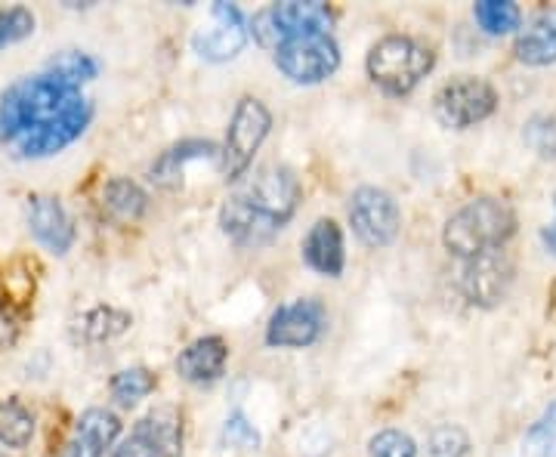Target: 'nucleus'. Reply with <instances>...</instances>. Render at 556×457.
Wrapping results in <instances>:
<instances>
[{"mask_svg":"<svg viewBox=\"0 0 556 457\" xmlns=\"http://www.w3.org/2000/svg\"><path fill=\"white\" fill-rule=\"evenodd\" d=\"M90 118L93 105L78 87L47 72L16 80L0 93V142H10L20 158L56 155L78 140Z\"/></svg>","mask_w":556,"mask_h":457,"instance_id":"f257e3e1","label":"nucleus"},{"mask_svg":"<svg viewBox=\"0 0 556 457\" xmlns=\"http://www.w3.org/2000/svg\"><path fill=\"white\" fill-rule=\"evenodd\" d=\"M517 232V214L507 201L473 199L448 217L442 241L460 259H473L489 251H501Z\"/></svg>","mask_w":556,"mask_h":457,"instance_id":"f03ea898","label":"nucleus"},{"mask_svg":"<svg viewBox=\"0 0 556 457\" xmlns=\"http://www.w3.org/2000/svg\"><path fill=\"white\" fill-rule=\"evenodd\" d=\"M437 65V53L408 35L378 40L368 53V78L390 97H408Z\"/></svg>","mask_w":556,"mask_h":457,"instance_id":"7ed1b4c3","label":"nucleus"},{"mask_svg":"<svg viewBox=\"0 0 556 457\" xmlns=\"http://www.w3.org/2000/svg\"><path fill=\"white\" fill-rule=\"evenodd\" d=\"M269 127H273V115L269 109L254 97H244L232 112L229 120V134L223 142V152H219V167H223V177L239 179L251 161L257 155V149L263 140L269 137Z\"/></svg>","mask_w":556,"mask_h":457,"instance_id":"20e7f679","label":"nucleus"},{"mask_svg":"<svg viewBox=\"0 0 556 457\" xmlns=\"http://www.w3.org/2000/svg\"><path fill=\"white\" fill-rule=\"evenodd\" d=\"M433 109H437V118L442 127L467 130V127H477V124L495 115L497 93L489 80L460 75L439 90Z\"/></svg>","mask_w":556,"mask_h":457,"instance_id":"39448f33","label":"nucleus"},{"mask_svg":"<svg viewBox=\"0 0 556 457\" xmlns=\"http://www.w3.org/2000/svg\"><path fill=\"white\" fill-rule=\"evenodd\" d=\"M276 65L294 84H321L338 72L340 50L331 35L291 38L276 50Z\"/></svg>","mask_w":556,"mask_h":457,"instance_id":"423d86ee","label":"nucleus"},{"mask_svg":"<svg viewBox=\"0 0 556 457\" xmlns=\"http://www.w3.org/2000/svg\"><path fill=\"white\" fill-rule=\"evenodd\" d=\"M350 226L362 244L368 247H387L393 244L402 226L396 199L375 186H362L350 199Z\"/></svg>","mask_w":556,"mask_h":457,"instance_id":"0eeeda50","label":"nucleus"},{"mask_svg":"<svg viewBox=\"0 0 556 457\" xmlns=\"http://www.w3.org/2000/svg\"><path fill=\"white\" fill-rule=\"evenodd\" d=\"M241 199L248 201L257 214L281 226V223H288V219L294 217V211H298L300 182L288 167L269 164V167H260L257 174L248 179Z\"/></svg>","mask_w":556,"mask_h":457,"instance_id":"6e6552de","label":"nucleus"},{"mask_svg":"<svg viewBox=\"0 0 556 457\" xmlns=\"http://www.w3.org/2000/svg\"><path fill=\"white\" fill-rule=\"evenodd\" d=\"M514 276H517L514 259L507 257L504 251H489V254H479V257L464 263L460 291L473 306L492 309V306L507 300L510 288H514Z\"/></svg>","mask_w":556,"mask_h":457,"instance_id":"1a4fd4ad","label":"nucleus"},{"mask_svg":"<svg viewBox=\"0 0 556 457\" xmlns=\"http://www.w3.org/2000/svg\"><path fill=\"white\" fill-rule=\"evenodd\" d=\"M325 331V309L318 300H294L278 306L269 328H266V343L281 346V350H303L313 346Z\"/></svg>","mask_w":556,"mask_h":457,"instance_id":"9d476101","label":"nucleus"},{"mask_svg":"<svg viewBox=\"0 0 556 457\" xmlns=\"http://www.w3.org/2000/svg\"><path fill=\"white\" fill-rule=\"evenodd\" d=\"M244 40H248V31H244V16H241L239 7L236 3H217L211 10V25L201 28L192 40V47L201 60L229 62L239 56Z\"/></svg>","mask_w":556,"mask_h":457,"instance_id":"9b49d317","label":"nucleus"},{"mask_svg":"<svg viewBox=\"0 0 556 457\" xmlns=\"http://www.w3.org/2000/svg\"><path fill=\"white\" fill-rule=\"evenodd\" d=\"M28 232L53 254H68L75 244V226L65 214L60 199L53 195H31L28 199Z\"/></svg>","mask_w":556,"mask_h":457,"instance_id":"f8f14e48","label":"nucleus"},{"mask_svg":"<svg viewBox=\"0 0 556 457\" xmlns=\"http://www.w3.org/2000/svg\"><path fill=\"white\" fill-rule=\"evenodd\" d=\"M269 16L276 25L281 43L291 38H309V35H328L334 13L328 10V3L318 0H288L269 7Z\"/></svg>","mask_w":556,"mask_h":457,"instance_id":"ddd939ff","label":"nucleus"},{"mask_svg":"<svg viewBox=\"0 0 556 457\" xmlns=\"http://www.w3.org/2000/svg\"><path fill=\"white\" fill-rule=\"evenodd\" d=\"M219 226L229 239L241 244V247H260L266 241L276 236L281 226H276L273 219H266L263 214H257L248 201L236 195L223 204L219 211Z\"/></svg>","mask_w":556,"mask_h":457,"instance_id":"4468645a","label":"nucleus"},{"mask_svg":"<svg viewBox=\"0 0 556 457\" xmlns=\"http://www.w3.org/2000/svg\"><path fill=\"white\" fill-rule=\"evenodd\" d=\"M303 259L309 269H316L318 276H328V279H338L343 272V232L334 219H318L316 226L309 229V236L303 241Z\"/></svg>","mask_w":556,"mask_h":457,"instance_id":"2eb2a0df","label":"nucleus"},{"mask_svg":"<svg viewBox=\"0 0 556 457\" xmlns=\"http://www.w3.org/2000/svg\"><path fill=\"white\" fill-rule=\"evenodd\" d=\"M229 346L223 338H201L177 356V375L189 383H214L226 371Z\"/></svg>","mask_w":556,"mask_h":457,"instance_id":"dca6fc26","label":"nucleus"},{"mask_svg":"<svg viewBox=\"0 0 556 457\" xmlns=\"http://www.w3.org/2000/svg\"><path fill=\"white\" fill-rule=\"evenodd\" d=\"M219 145L207 140H186L179 145H170L167 152H161L155 164L149 167V179L161 186V189H177L182 182V170L189 161H201V158H219Z\"/></svg>","mask_w":556,"mask_h":457,"instance_id":"f3484780","label":"nucleus"},{"mask_svg":"<svg viewBox=\"0 0 556 457\" xmlns=\"http://www.w3.org/2000/svg\"><path fill=\"white\" fill-rule=\"evenodd\" d=\"M517 60L526 65L556 62V10H544L529 22L517 38Z\"/></svg>","mask_w":556,"mask_h":457,"instance_id":"a211bd4d","label":"nucleus"},{"mask_svg":"<svg viewBox=\"0 0 556 457\" xmlns=\"http://www.w3.org/2000/svg\"><path fill=\"white\" fill-rule=\"evenodd\" d=\"M139 433L152 439L164 457L182 455V418L174 408H155L137 423Z\"/></svg>","mask_w":556,"mask_h":457,"instance_id":"6ab92c4d","label":"nucleus"},{"mask_svg":"<svg viewBox=\"0 0 556 457\" xmlns=\"http://www.w3.org/2000/svg\"><path fill=\"white\" fill-rule=\"evenodd\" d=\"M121 433V420L118 415H112V411H105V408H90V411H84L75 423V442L80 445H87V448H93V452H109L112 445H115V439Z\"/></svg>","mask_w":556,"mask_h":457,"instance_id":"aec40b11","label":"nucleus"},{"mask_svg":"<svg viewBox=\"0 0 556 457\" xmlns=\"http://www.w3.org/2000/svg\"><path fill=\"white\" fill-rule=\"evenodd\" d=\"M130 325H134V318L115 309V306H93L78 321V334L90 343H105V340L121 338Z\"/></svg>","mask_w":556,"mask_h":457,"instance_id":"412c9836","label":"nucleus"},{"mask_svg":"<svg viewBox=\"0 0 556 457\" xmlns=\"http://www.w3.org/2000/svg\"><path fill=\"white\" fill-rule=\"evenodd\" d=\"M35 436V418L31 411L13 402V398H3L0 402V448H25Z\"/></svg>","mask_w":556,"mask_h":457,"instance_id":"4be33fe9","label":"nucleus"},{"mask_svg":"<svg viewBox=\"0 0 556 457\" xmlns=\"http://www.w3.org/2000/svg\"><path fill=\"white\" fill-rule=\"evenodd\" d=\"M102 204L109 207V214L118 219H139L146 214V192L139 189L134 179H112L102 192Z\"/></svg>","mask_w":556,"mask_h":457,"instance_id":"5701e85b","label":"nucleus"},{"mask_svg":"<svg viewBox=\"0 0 556 457\" xmlns=\"http://www.w3.org/2000/svg\"><path fill=\"white\" fill-rule=\"evenodd\" d=\"M473 20H477V25L485 35L501 38V35L517 31L519 22H522V13H519L517 3H510V0H479L477 7H473Z\"/></svg>","mask_w":556,"mask_h":457,"instance_id":"b1692460","label":"nucleus"},{"mask_svg":"<svg viewBox=\"0 0 556 457\" xmlns=\"http://www.w3.org/2000/svg\"><path fill=\"white\" fill-rule=\"evenodd\" d=\"M47 75H53L62 84L80 90V84H87V80H93L100 75V62L93 60L90 53H80V50H62V53H56L53 60L47 62Z\"/></svg>","mask_w":556,"mask_h":457,"instance_id":"393cba45","label":"nucleus"},{"mask_svg":"<svg viewBox=\"0 0 556 457\" xmlns=\"http://www.w3.org/2000/svg\"><path fill=\"white\" fill-rule=\"evenodd\" d=\"M155 383H159V378L149 368H127V371H118L112 378V398L121 408H134L139 398H146L155 390Z\"/></svg>","mask_w":556,"mask_h":457,"instance_id":"a878e982","label":"nucleus"},{"mask_svg":"<svg viewBox=\"0 0 556 457\" xmlns=\"http://www.w3.org/2000/svg\"><path fill=\"white\" fill-rule=\"evenodd\" d=\"M522 448L529 457H556V402H551L544 415L526 430Z\"/></svg>","mask_w":556,"mask_h":457,"instance_id":"bb28decb","label":"nucleus"},{"mask_svg":"<svg viewBox=\"0 0 556 457\" xmlns=\"http://www.w3.org/2000/svg\"><path fill=\"white\" fill-rule=\"evenodd\" d=\"M470 448V439L460 427H437L430 439H427V457H464Z\"/></svg>","mask_w":556,"mask_h":457,"instance_id":"cd10ccee","label":"nucleus"},{"mask_svg":"<svg viewBox=\"0 0 556 457\" xmlns=\"http://www.w3.org/2000/svg\"><path fill=\"white\" fill-rule=\"evenodd\" d=\"M28 35H35V16H31V10H25V7L0 10V50L10 47V43H20Z\"/></svg>","mask_w":556,"mask_h":457,"instance_id":"c85d7f7f","label":"nucleus"},{"mask_svg":"<svg viewBox=\"0 0 556 457\" xmlns=\"http://www.w3.org/2000/svg\"><path fill=\"white\" fill-rule=\"evenodd\" d=\"M368 455L371 457H417L415 439L402 430H383L368 442Z\"/></svg>","mask_w":556,"mask_h":457,"instance_id":"c756f323","label":"nucleus"},{"mask_svg":"<svg viewBox=\"0 0 556 457\" xmlns=\"http://www.w3.org/2000/svg\"><path fill=\"white\" fill-rule=\"evenodd\" d=\"M526 142L535 149L541 158H556V118H532L522 130Z\"/></svg>","mask_w":556,"mask_h":457,"instance_id":"7c9ffc66","label":"nucleus"},{"mask_svg":"<svg viewBox=\"0 0 556 457\" xmlns=\"http://www.w3.org/2000/svg\"><path fill=\"white\" fill-rule=\"evenodd\" d=\"M223 445L226 448H241V452H254L260 448V433L254 430V423H248L244 415H232L223 423Z\"/></svg>","mask_w":556,"mask_h":457,"instance_id":"2f4dec72","label":"nucleus"},{"mask_svg":"<svg viewBox=\"0 0 556 457\" xmlns=\"http://www.w3.org/2000/svg\"><path fill=\"white\" fill-rule=\"evenodd\" d=\"M115 457H164L159 452V445L152 442V439L146 436V433H139L137 427H134V433L121 442L118 448H115Z\"/></svg>","mask_w":556,"mask_h":457,"instance_id":"473e14b6","label":"nucleus"},{"mask_svg":"<svg viewBox=\"0 0 556 457\" xmlns=\"http://www.w3.org/2000/svg\"><path fill=\"white\" fill-rule=\"evenodd\" d=\"M254 38H257L260 47H273L278 50L281 47V38H278L276 25H273V16H269V10H263L254 16Z\"/></svg>","mask_w":556,"mask_h":457,"instance_id":"72a5a7b5","label":"nucleus"},{"mask_svg":"<svg viewBox=\"0 0 556 457\" xmlns=\"http://www.w3.org/2000/svg\"><path fill=\"white\" fill-rule=\"evenodd\" d=\"M62 457H105L102 452H93V448H87V445H80V442H68L65 445V452H62Z\"/></svg>","mask_w":556,"mask_h":457,"instance_id":"f704fd0d","label":"nucleus"},{"mask_svg":"<svg viewBox=\"0 0 556 457\" xmlns=\"http://www.w3.org/2000/svg\"><path fill=\"white\" fill-rule=\"evenodd\" d=\"M554 204H556V195H554ZM541 244L547 247V254H551V257H556V223L554 226H544V229H541Z\"/></svg>","mask_w":556,"mask_h":457,"instance_id":"c9c22d12","label":"nucleus"},{"mask_svg":"<svg viewBox=\"0 0 556 457\" xmlns=\"http://www.w3.org/2000/svg\"><path fill=\"white\" fill-rule=\"evenodd\" d=\"M0 457H3V455H0Z\"/></svg>","mask_w":556,"mask_h":457,"instance_id":"e433bc0d","label":"nucleus"}]
</instances>
